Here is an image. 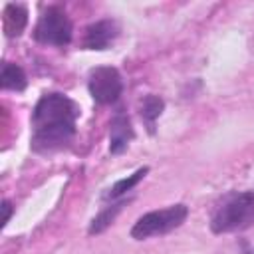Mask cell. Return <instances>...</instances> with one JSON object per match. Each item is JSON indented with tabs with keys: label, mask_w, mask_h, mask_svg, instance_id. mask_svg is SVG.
Instances as JSON below:
<instances>
[{
	"label": "cell",
	"mask_w": 254,
	"mask_h": 254,
	"mask_svg": "<svg viewBox=\"0 0 254 254\" xmlns=\"http://www.w3.org/2000/svg\"><path fill=\"white\" fill-rule=\"evenodd\" d=\"M79 107L64 93H46L32 115V149L50 153L67 145L75 133Z\"/></svg>",
	"instance_id": "obj_1"
},
{
	"label": "cell",
	"mask_w": 254,
	"mask_h": 254,
	"mask_svg": "<svg viewBox=\"0 0 254 254\" xmlns=\"http://www.w3.org/2000/svg\"><path fill=\"white\" fill-rule=\"evenodd\" d=\"M254 224V190L230 192L222 198L210 218V228L216 234L244 230Z\"/></svg>",
	"instance_id": "obj_2"
},
{
	"label": "cell",
	"mask_w": 254,
	"mask_h": 254,
	"mask_svg": "<svg viewBox=\"0 0 254 254\" xmlns=\"http://www.w3.org/2000/svg\"><path fill=\"white\" fill-rule=\"evenodd\" d=\"M187 216H189V208H187V204H181V202L171 204L161 210H151V212L139 216V220L131 228V236L135 240H145L151 236L167 234V232L179 228L187 220Z\"/></svg>",
	"instance_id": "obj_3"
},
{
	"label": "cell",
	"mask_w": 254,
	"mask_h": 254,
	"mask_svg": "<svg viewBox=\"0 0 254 254\" xmlns=\"http://www.w3.org/2000/svg\"><path fill=\"white\" fill-rule=\"evenodd\" d=\"M34 38L40 44H50V46H67L71 40V22L67 14L58 8L50 6L38 20Z\"/></svg>",
	"instance_id": "obj_4"
},
{
	"label": "cell",
	"mask_w": 254,
	"mask_h": 254,
	"mask_svg": "<svg viewBox=\"0 0 254 254\" xmlns=\"http://www.w3.org/2000/svg\"><path fill=\"white\" fill-rule=\"evenodd\" d=\"M89 93L91 97L101 103V105H109V103H115L123 91V81H121V75L115 67L111 65H101V67H95L91 69L89 73Z\"/></svg>",
	"instance_id": "obj_5"
},
{
	"label": "cell",
	"mask_w": 254,
	"mask_h": 254,
	"mask_svg": "<svg viewBox=\"0 0 254 254\" xmlns=\"http://www.w3.org/2000/svg\"><path fill=\"white\" fill-rule=\"evenodd\" d=\"M119 34V26L113 20H99L85 30L83 46L89 50H105Z\"/></svg>",
	"instance_id": "obj_6"
},
{
	"label": "cell",
	"mask_w": 254,
	"mask_h": 254,
	"mask_svg": "<svg viewBox=\"0 0 254 254\" xmlns=\"http://www.w3.org/2000/svg\"><path fill=\"white\" fill-rule=\"evenodd\" d=\"M133 127L127 115L117 113L111 121V133H109V149L111 153H121L127 149L129 141L133 139Z\"/></svg>",
	"instance_id": "obj_7"
},
{
	"label": "cell",
	"mask_w": 254,
	"mask_h": 254,
	"mask_svg": "<svg viewBox=\"0 0 254 254\" xmlns=\"http://www.w3.org/2000/svg\"><path fill=\"white\" fill-rule=\"evenodd\" d=\"M28 24V12L22 4H8L4 8V14H2V26H4V32L6 36L14 38V36H20L24 32Z\"/></svg>",
	"instance_id": "obj_8"
},
{
	"label": "cell",
	"mask_w": 254,
	"mask_h": 254,
	"mask_svg": "<svg viewBox=\"0 0 254 254\" xmlns=\"http://www.w3.org/2000/svg\"><path fill=\"white\" fill-rule=\"evenodd\" d=\"M0 79H2V87L4 89L22 91L26 87V73H24V69L20 65H16V64H10V62H6L2 65Z\"/></svg>",
	"instance_id": "obj_9"
},
{
	"label": "cell",
	"mask_w": 254,
	"mask_h": 254,
	"mask_svg": "<svg viewBox=\"0 0 254 254\" xmlns=\"http://www.w3.org/2000/svg\"><path fill=\"white\" fill-rule=\"evenodd\" d=\"M163 107H165V103H163L161 97H157V95H147V97H143V101H141V117L147 121L149 131H153L155 119L163 113Z\"/></svg>",
	"instance_id": "obj_10"
},
{
	"label": "cell",
	"mask_w": 254,
	"mask_h": 254,
	"mask_svg": "<svg viewBox=\"0 0 254 254\" xmlns=\"http://www.w3.org/2000/svg\"><path fill=\"white\" fill-rule=\"evenodd\" d=\"M147 167H143V169H139V171H135L133 175H129V177H125V179H121V181H117L113 187H111V190L107 192V198H117V196H121V194H125L127 190H131L145 175H147Z\"/></svg>",
	"instance_id": "obj_11"
},
{
	"label": "cell",
	"mask_w": 254,
	"mask_h": 254,
	"mask_svg": "<svg viewBox=\"0 0 254 254\" xmlns=\"http://www.w3.org/2000/svg\"><path fill=\"white\" fill-rule=\"evenodd\" d=\"M121 206H123V200H121V202H117V204L107 206V208H105L97 218H93V222H91V226H89V232H91V234H97V232L105 230V228L113 222V218H115V214L121 210Z\"/></svg>",
	"instance_id": "obj_12"
},
{
	"label": "cell",
	"mask_w": 254,
	"mask_h": 254,
	"mask_svg": "<svg viewBox=\"0 0 254 254\" xmlns=\"http://www.w3.org/2000/svg\"><path fill=\"white\" fill-rule=\"evenodd\" d=\"M2 208H4V218H2V224H6V222L10 220V214H12V204H10L8 200H4V202H2Z\"/></svg>",
	"instance_id": "obj_13"
}]
</instances>
